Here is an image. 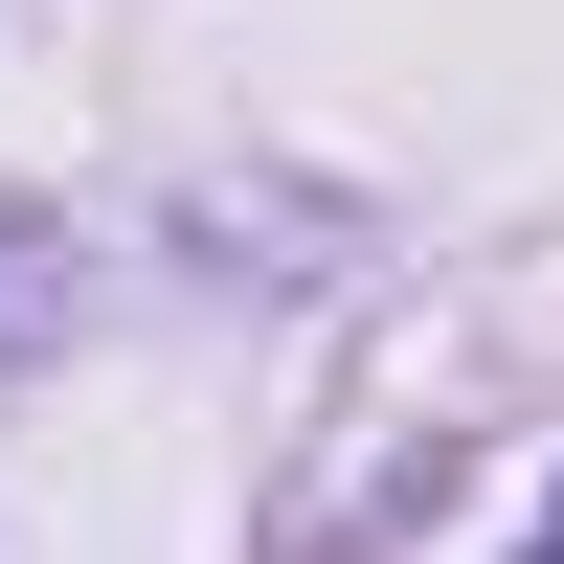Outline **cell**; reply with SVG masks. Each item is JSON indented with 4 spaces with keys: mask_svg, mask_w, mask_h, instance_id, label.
<instances>
[{
    "mask_svg": "<svg viewBox=\"0 0 564 564\" xmlns=\"http://www.w3.org/2000/svg\"><path fill=\"white\" fill-rule=\"evenodd\" d=\"M23 339H45V249L0 226V361H23Z\"/></svg>",
    "mask_w": 564,
    "mask_h": 564,
    "instance_id": "cell-1",
    "label": "cell"
},
{
    "mask_svg": "<svg viewBox=\"0 0 564 564\" xmlns=\"http://www.w3.org/2000/svg\"><path fill=\"white\" fill-rule=\"evenodd\" d=\"M542 564H564V497H542Z\"/></svg>",
    "mask_w": 564,
    "mask_h": 564,
    "instance_id": "cell-2",
    "label": "cell"
}]
</instances>
